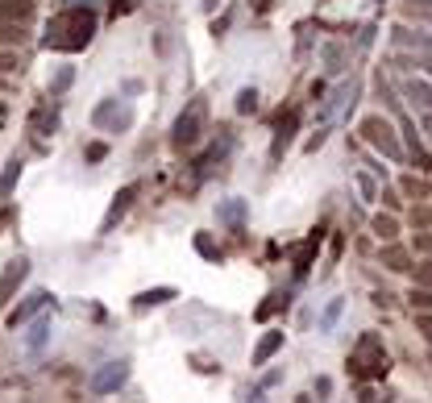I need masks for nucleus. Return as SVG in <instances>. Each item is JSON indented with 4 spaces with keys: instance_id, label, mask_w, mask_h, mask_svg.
<instances>
[{
    "instance_id": "f257e3e1",
    "label": "nucleus",
    "mask_w": 432,
    "mask_h": 403,
    "mask_svg": "<svg viewBox=\"0 0 432 403\" xmlns=\"http://www.w3.org/2000/svg\"><path fill=\"white\" fill-rule=\"evenodd\" d=\"M92 33H96V12L87 4H71L58 17H50L42 46L46 50H83L92 42Z\"/></svg>"
},
{
    "instance_id": "f03ea898",
    "label": "nucleus",
    "mask_w": 432,
    "mask_h": 403,
    "mask_svg": "<svg viewBox=\"0 0 432 403\" xmlns=\"http://www.w3.org/2000/svg\"><path fill=\"white\" fill-rule=\"evenodd\" d=\"M204 117H208V104H204V100H191V104L179 112V121H175V129H171V142H175L179 150H191V146L200 142V133H204Z\"/></svg>"
},
{
    "instance_id": "7ed1b4c3",
    "label": "nucleus",
    "mask_w": 432,
    "mask_h": 403,
    "mask_svg": "<svg viewBox=\"0 0 432 403\" xmlns=\"http://www.w3.org/2000/svg\"><path fill=\"white\" fill-rule=\"evenodd\" d=\"M358 133H362V137H366V142H370L374 150H383L387 158H399V154H404V146H399V137H395V129H391V125H387L383 117H366Z\"/></svg>"
},
{
    "instance_id": "20e7f679",
    "label": "nucleus",
    "mask_w": 432,
    "mask_h": 403,
    "mask_svg": "<svg viewBox=\"0 0 432 403\" xmlns=\"http://www.w3.org/2000/svg\"><path fill=\"white\" fill-rule=\"evenodd\" d=\"M25 275H29V262H25V258H17V262L4 266V275H0V308H4V304L12 300V291L25 283Z\"/></svg>"
},
{
    "instance_id": "39448f33",
    "label": "nucleus",
    "mask_w": 432,
    "mask_h": 403,
    "mask_svg": "<svg viewBox=\"0 0 432 403\" xmlns=\"http://www.w3.org/2000/svg\"><path fill=\"white\" fill-rule=\"evenodd\" d=\"M399 125H404V146H408V154H412L416 171H432V154L424 150V146H420V133H416V125H412L408 117H404Z\"/></svg>"
},
{
    "instance_id": "423d86ee",
    "label": "nucleus",
    "mask_w": 432,
    "mask_h": 403,
    "mask_svg": "<svg viewBox=\"0 0 432 403\" xmlns=\"http://www.w3.org/2000/svg\"><path fill=\"white\" fill-rule=\"evenodd\" d=\"M46 304H50V295H46V291H33V295H25V304L8 312V325H12V329H17V325H25V320H29L33 312H42Z\"/></svg>"
},
{
    "instance_id": "0eeeda50",
    "label": "nucleus",
    "mask_w": 432,
    "mask_h": 403,
    "mask_svg": "<svg viewBox=\"0 0 432 403\" xmlns=\"http://www.w3.org/2000/svg\"><path fill=\"white\" fill-rule=\"evenodd\" d=\"M33 12V0H0V25H25Z\"/></svg>"
},
{
    "instance_id": "6e6552de",
    "label": "nucleus",
    "mask_w": 432,
    "mask_h": 403,
    "mask_svg": "<svg viewBox=\"0 0 432 403\" xmlns=\"http://www.w3.org/2000/svg\"><path fill=\"white\" fill-rule=\"evenodd\" d=\"M125 375H129V366H125V362H108V366L92 379V387H96V391H112V387H121V383H125Z\"/></svg>"
},
{
    "instance_id": "1a4fd4ad",
    "label": "nucleus",
    "mask_w": 432,
    "mask_h": 403,
    "mask_svg": "<svg viewBox=\"0 0 432 403\" xmlns=\"http://www.w3.org/2000/svg\"><path fill=\"white\" fill-rule=\"evenodd\" d=\"M133 196H137V183L121 187V196L112 200V208H108V216H104V233H108V229H112V225H116V221H121V216L129 212V200H133Z\"/></svg>"
},
{
    "instance_id": "9d476101",
    "label": "nucleus",
    "mask_w": 432,
    "mask_h": 403,
    "mask_svg": "<svg viewBox=\"0 0 432 403\" xmlns=\"http://www.w3.org/2000/svg\"><path fill=\"white\" fill-rule=\"evenodd\" d=\"M279 350H283V333H266V337L258 341V350H254V366H266Z\"/></svg>"
},
{
    "instance_id": "9b49d317",
    "label": "nucleus",
    "mask_w": 432,
    "mask_h": 403,
    "mask_svg": "<svg viewBox=\"0 0 432 403\" xmlns=\"http://www.w3.org/2000/svg\"><path fill=\"white\" fill-rule=\"evenodd\" d=\"M395 42L399 46H412V50H424V54H432V37H424V33H412V29H395Z\"/></svg>"
},
{
    "instance_id": "f8f14e48",
    "label": "nucleus",
    "mask_w": 432,
    "mask_h": 403,
    "mask_svg": "<svg viewBox=\"0 0 432 403\" xmlns=\"http://www.w3.org/2000/svg\"><path fill=\"white\" fill-rule=\"evenodd\" d=\"M17 179H21V158H8L4 162V175H0V196H12Z\"/></svg>"
},
{
    "instance_id": "ddd939ff",
    "label": "nucleus",
    "mask_w": 432,
    "mask_h": 403,
    "mask_svg": "<svg viewBox=\"0 0 432 403\" xmlns=\"http://www.w3.org/2000/svg\"><path fill=\"white\" fill-rule=\"evenodd\" d=\"M370 229L383 237V241H395V233H399V225H395V216H387V212H379L374 221H370Z\"/></svg>"
},
{
    "instance_id": "4468645a",
    "label": "nucleus",
    "mask_w": 432,
    "mask_h": 403,
    "mask_svg": "<svg viewBox=\"0 0 432 403\" xmlns=\"http://www.w3.org/2000/svg\"><path fill=\"white\" fill-rule=\"evenodd\" d=\"M408 96H412L420 108H432V87L424 79H408Z\"/></svg>"
},
{
    "instance_id": "2eb2a0df",
    "label": "nucleus",
    "mask_w": 432,
    "mask_h": 403,
    "mask_svg": "<svg viewBox=\"0 0 432 403\" xmlns=\"http://www.w3.org/2000/svg\"><path fill=\"white\" fill-rule=\"evenodd\" d=\"M408 250H399V246H387L383 250V266H391V271H408Z\"/></svg>"
},
{
    "instance_id": "dca6fc26",
    "label": "nucleus",
    "mask_w": 432,
    "mask_h": 403,
    "mask_svg": "<svg viewBox=\"0 0 432 403\" xmlns=\"http://www.w3.org/2000/svg\"><path fill=\"white\" fill-rule=\"evenodd\" d=\"M295 125H300V117H295V112H287V125H283V129H279V137H275V158H279V154L287 150V142H291Z\"/></svg>"
},
{
    "instance_id": "f3484780",
    "label": "nucleus",
    "mask_w": 432,
    "mask_h": 403,
    "mask_svg": "<svg viewBox=\"0 0 432 403\" xmlns=\"http://www.w3.org/2000/svg\"><path fill=\"white\" fill-rule=\"evenodd\" d=\"M171 295H175L171 287H158V291H141V295H137V308H154V304H166Z\"/></svg>"
},
{
    "instance_id": "a211bd4d",
    "label": "nucleus",
    "mask_w": 432,
    "mask_h": 403,
    "mask_svg": "<svg viewBox=\"0 0 432 403\" xmlns=\"http://www.w3.org/2000/svg\"><path fill=\"white\" fill-rule=\"evenodd\" d=\"M46 333H50V325H46V320H37V325H33V333L25 337V350H29V354H37V350H42V341H46Z\"/></svg>"
},
{
    "instance_id": "6ab92c4d",
    "label": "nucleus",
    "mask_w": 432,
    "mask_h": 403,
    "mask_svg": "<svg viewBox=\"0 0 432 403\" xmlns=\"http://www.w3.org/2000/svg\"><path fill=\"white\" fill-rule=\"evenodd\" d=\"M25 42V25H0V46H21Z\"/></svg>"
},
{
    "instance_id": "aec40b11",
    "label": "nucleus",
    "mask_w": 432,
    "mask_h": 403,
    "mask_svg": "<svg viewBox=\"0 0 432 403\" xmlns=\"http://www.w3.org/2000/svg\"><path fill=\"white\" fill-rule=\"evenodd\" d=\"M408 300H412V308H416V312H432V291H429V287H412V295H408Z\"/></svg>"
},
{
    "instance_id": "412c9836",
    "label": "nucleus",
    "mask_w": 432,
    "mask_h": 403,
    "mask_svg": "<svg viewBox=\"0 0 432 403\" xmlns=\"http://www.w3.org/2000/svg\"><path fill=\"white\" fill-rule=\"evenodd\" d=\"M379 100H383L391 112H399V100H395V92H391V83H387L383 75H379Z\"/></svg>"
},
{
    "instance_id": "4be33fe9",
    "label": "nucleus",
    "mask_w": 432,
    "mask_h": 403,
    "mask_svg": "<svg viewBox=\"0 0 432 403\" xmlns=\"http://www.w3.org/2000/svg\"><path fill=\"white\" fill-rule=\"evenodd\" d=\"M416 329H420V337L432 345V312H416Z\"/></svg>"
},
{
    "instance_id": "5701e85b",
    "label": "nucleus",
    "mask_w": 432,
    "mask_h": 403,
    "mask_svg": "<svg viewBox=\"0 0 432 403\" xmlns=\"http://www.w3.org/2000/svg\"><path fill=\"white\" fill-rule=\"evenodd\" d=\"M254 108H258V96L254 92H241L237 96V112H254Z\"/></svg>"
},
{
    "instance_id": "b1692460",
    "label": "nucleus",
    "mask_w": 432,
    "mask_h": 403,
    "mask_svg": "<svg viewBox=\"0 0 432 403\" xmlns=\"http://www.w3.org/2000/svg\"><path fill=\"white\" fill-rule=\"evenodd\" d=\"M279 304H287V295H283V300H279V295H270V300H266V304L258 308V320H266V316H270V312H275Z\"/></svg>"
},
{
    "instance_id": "393cba45",
    "label": "nucleus",
    "mask_w": 432,
    "mask_h": 403,
    "mask_svg": "<svg viewBox=\"0 0 432 403\" xmlns=\"http://www.w3.org/2000/svg\"><path fill=\"white\" fill-rule=\"evenodd\" d=\"M416 283H420V287H432V258L420 266V271H416Z\"/></svg>"
},
{
    "instance_id": "a878e982",
    "label": "nucleus",
    "mask_w": 432,
    "mask_h": 403,
    "mask_svg": "<svg viewBox=\"0 0 432 403\" xmlns=\"http://www.w3.org/2000/svg\"><path fill=\"white\" fill-rule=\"evenodd\" d=\"M404 191H408V196H424V183H416V179H404Z\"/></svg>"
},
{
    "instance_id": "bb28decb",
    "label": "nucleus",
    "mask_w": 432,
    "mask_h": 403,
    "mask_svg": "<svg viewBox=\"0 0 432 403\" xmlns=\"http://www.w3.org/2000/svg\"><path fill=\"white\" fill-rule=\"evenodd\" d=\"M358 187H362L366 196H374V179H370V175H358Z\"/></svg>"
},
{
    "instance_id": "cd10ccee",
    "label": "nucleus",
    "mask_w": 432,
    "mask_h": 403,
    "mask_svg": "<svg viewBox=\"0 0 432 403\" xmlns=\"http://www.w3.org/2000/svg\"><path fill=\"white\" fill-rule=\"evenodd\" d=\"M412 221H416V225H429V221H432L429 208H416V212H412Z\"/></svg>"
},
{
    "instance_id": "c85d7f7f",
    "label": "nucleus",
    "mask_w": 432,
    "mask_h": 403,
    "mask_svg": "<svg viewBox=\"0 0 432 403\" xmlns=\"http://www.w3.org/2000/svg\"><path fill=\"white\" fill-rule=\"evenodd\" d=\"M0 71H12V54H0Z\"/></svg>"
},
{
    "instance_id": "c756f323",
    "label": "nucleus",
    "mask_w": 432,
    "mask_h": 403,
    "mask_svg": "<svg viewBox=\"0 0 432 403\" xmlns=\"http://www.w3.org/2000/svg\"><path fill=\"white\" fill-rule=\"evenodd\" d=\"M412 8H432V0H412Z\"/></svg>"
},
{
    "instance_id": "7c9ffc66",
    "label": "nucleus",
    "mask_w": 432,
    "mask_h": 403,
    "mask_svg": "<svg viewBox=\"0 0 432 403\" xmlns=\"http://www.w3.org/2000/svg\"><path fill=\"white\" fill-rule=\"evenodd\" d=\"M250 403H266V400H262V395H254V400H250Z\"/></svg>"
},
{
    "instance_id": "2f4dec72",
    "label": "nucleus",
    "mask_w": 432,
    "mask_h": 403,
    "mask_svg": "<svg viewBox=\"0 0 432 403\" xmlns=\"http://www.w3.org/2000/svg\"><path fill=\"white\" fill-rule=\"evenodd\" d=\"M0 121H4V104H0Z\"/></svg>"
}]
</instances>
